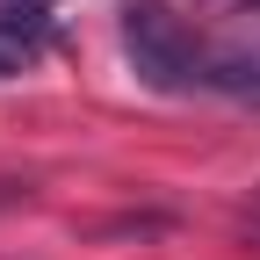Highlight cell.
<instances>
[{"instance_id": "2", "label": "cell", "mask_w": 260, "mask_h": 260, "mask_svg": "<svg viewBox=\"0 0 260 260\" xmlns=\"http://www.w3.org/2000/svg\"><path fill=\"white\" fill-rule=\"evenodd\" d=\"M203 94L260 109V44H210L203 51Z\"/></svg>"}, {"instance_id": "1", "label": "cell", "mask_w": 260, "mask_h": 260, "mask_svg": "<svg viewBox=\"0 0 260 260\" xmlns=\"http://www.w3.org/2000/svg\"><path fill=\"white\" fill-rule=\"evenodd\" d=\"M203 37L167 0H130L123 8V58L152 94H203Z\"/></svg>"}, {"instance_id": "4", "label": "cell", "mask_w": 260, "mask_h": 260, "mask_svg": "<svg viewBox=\"0 0 260 260\" xmlns=\"http://www.w3.org/2000/svg\"><path fill=\"white\" fill-rule=\"evenodd\" d=\"M239 8H253V15H260V0H239Z\"/></svg>"}, {"instance_id": "3", "label": "cell", "mask_w": 260, "mask_h": 260, "mask_svg": "<svg viewBox=\"0 0 260 260\" xmlns=\"http://www.w3.org/2000/svg\"><path fill=\"white\" fill-rule=\"evenodd\" d=\"M44 44H51V29H44L37 8H0V80L29 73L44 58Z\"/></svg>"}, {"instance_id": "5", "label": "cell", "mask_w": 260, "mask_h": 260, "mask_svg": "<svg viewBox=\"0 0 260 260\" xmlns=\"http://www.w3.org/2000/svg\"><path fill=\"white\" fill-rule=\"evenodd\" d=\"M22 8H44V0H22Z\"/></svg>"}]
</instances>
